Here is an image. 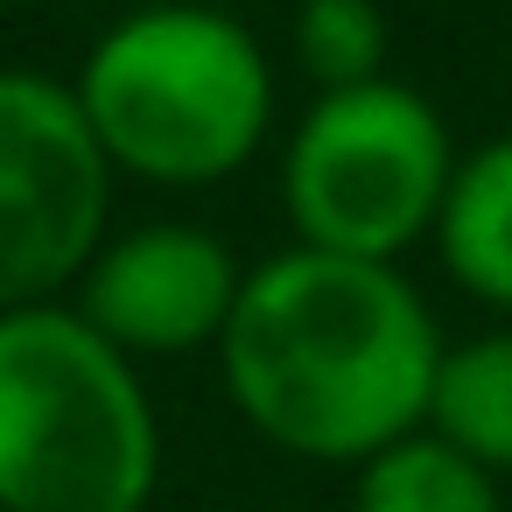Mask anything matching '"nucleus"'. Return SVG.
<instances>
[{
    "label": "nucleus",
    "mask_w": 512,
    "mask_h": 512,
    "mask_svg": "<svg viewBox=\"0 0 512 512\" xmlns=\"http://www.w3.org/2000/svg\"><path fill=\"white\" fill-rule=\"evenodd\" d=\"M211 351L232 414L267 449L358 470L421 435L442 330L400 267L288 246L246 267Z\"/></svg>",
    "instance_id": "nucleus-1"
},
{
    "label": "nucleus",
    "mask_w": 512,
    "mask_h": 512,
    "mask_svg": "<svg viewBox=\"0 0 512 512\" xmlns=\"http://www.w3.org/2000/svg\"><path fill=\"white\" fill-rule=\"evenodd\" d=\"M78 113L113 176L204 190L239 176L274 134V64L260 36L204 0L120 15L78 64Z\"/></svg>",
    "instance_id": "nucleus-2"
},
{
    "label": "nucleus",
    "mask_w": 512,
    "mask_h": 512,
    "mask_svg": "<svg viewBox=\"0 0 512 512\" xmlns=\"http://www.w3.org/2000/svg\"><path fill=\"white\" fill-rule=\"evenodd\" d=\"M162 414L78 309H0V512H148Z\"/></svg>",
    "instance_id": "nucleus-3"
},
{
    "label": "nucleus",
    "mask_w": 512,
    "mask_h": 512,
    "mask_svg": "<svg viewBox=\"0 0 512 512\" xmlns=\"http://www.w3.org/2000/svg\"><path fill=\"white\" fill-rule=\"evenodd\" d=\"M449 176L456 141L435 99L400 78H372L309 99L281 148V211L309 253L400 267L435 239Z\"/></svg>",
    "instance_id": "nucleus-4"
},
{
    "label": "nucleus",
    "mask_w": 512,
    "mask_h": 512,
    "mask_svg": "<svg viewBox=\"0 0 512 512\" xmlns=\"http://www.w3.org/2000/svg\"><path fill=\"white\" fill-rule=\"evenodd\" d=\"M113 162L78 92L43 71H0V309L57 302L106 246Z\"/></svg>",
    "instance_id": "nucleus-5"
},
{
    "label": "nucleus",
    "mask_w": 512,
    "mask_h": 512,
    "mask_svg": "<svg viewBox=\"0 0 512 512\" xmlns=\"http://www.w3.org/2000/svg\"><path fill=\"white\" fill-rule=\"evenodd\" d=\"M239 281H246V267L218 232L162 218V225H134L92 253V267L78 274V316L134 365L183 358V351L218 344V330L239 302Z\"/></svg>",
    "instance_id": "nucleus-6"
},
{
    "label": "nucleus",
    "mask_w": 512,
    "mask_h": 512,
    "mask_svg": "<svg viewBox=\"0 0 512 512\" xmlns=\"http://www.w3.org/2000/svg\"><path fill=\"white\" fill-rule=\"evenodd\" d=\"M428 246L470 302L512 316V134H491L470 155H456Z\"/></svg>",
    "instance_id": "nucleus-7"
},
{
    "label": "nucleus",
    "mask_w": 512,
    "mask_h": 512,
    "mask_svg": "<svg viewBox=\"0 0 512 512\" xmlns=\"http://www.w3.org/2000/svg\"><path fill=\"white\" fill-rule=\"evenodd\" d=\"M421 428L449 442L456 456H470L484 477L498 484L512 477V323L470 344H442Z\"/></svg>",
    "instance_id": "nucleus-8"
},
{
    "label": "nucleus",
    "mask_w": 512,
    "mask_h": 512,
    "mask_svg": "<svg viewBox=\"0 0 512 512\" xmlns=\"http://www.w3.org/2000/svg\"><path fill=\"white\" fill-rule=\"evenodd\" d=\"M351 512H505V491L421 428L351 470Z\"/></svg>",
    "instance_id": "nucleus-9"
},
{
    "label": "nucleus",
    "mask_w": 512,
    "mask_h": 512,
    "mask_svg": "<svg viewBox=\"0 0 512 512\" xmlns=\"http://www.w3.org/2000/svg\"><path fill=\"white\" fill-rule=\"evenodd\" d=\"M386 8L379 0H302L295 8V64L316 78V92H351L386 78Z\"/></svg>",
    "instance_id": "nucleus-10"
},
{
    "label": "nucleus",
    "mask_w": 512,
    "mask_h": 512,
    "mask_svg": "<svg viewBox=\"0 0 512 512\" xmlns=\"http://www.w3.org/2000/svg\"><path fill=\"white\" fill-rule=\"evenodd\" d=\"M0 8H43V0H0Z\"/></svg>",
    "instance_id": "nucleus-11"
},
{
    "label": "nucleus",
    "mask_w": 512,
    "mask_h": 512,
    "mask_svg": "<svg viewBox=\"0 0 512 512\" xmlns=\"http://www.w3.org/2000/svg\"><path fill=\"white\" fill-rule=\"evenodd\" d=\"M505 8H512V0H505Z\"/></svg>",
    "instance_id": "nucleus-12"
}]
</instances>
